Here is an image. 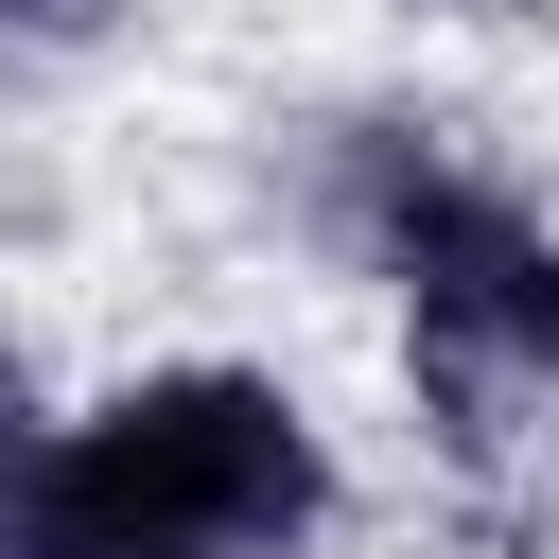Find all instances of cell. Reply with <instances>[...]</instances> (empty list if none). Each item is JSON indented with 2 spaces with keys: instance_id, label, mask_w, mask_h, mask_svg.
<instances>
[{
  "instance_id": "cell-1",
  "label": "cell",
  "mask_w": 559,
  "mask_h": 559,
  "mask_svg": "<svg viewBox=\"0 0 559 559\" xmlns=\"http://www.w3.org/2000/svg\"><path fill=\"white\" fill-rule=\"evenodd\" d=\"M349 245H367V280L402 297V332H419L454 437L507 454L524 402L559 384V262H542V210L489 192V175H454L437 140H349Z\"/></svg>"
}]
</instances>
